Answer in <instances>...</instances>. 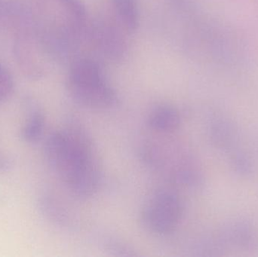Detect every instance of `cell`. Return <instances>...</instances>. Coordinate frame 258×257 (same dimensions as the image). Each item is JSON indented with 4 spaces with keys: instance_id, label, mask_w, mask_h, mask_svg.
Wrapping results in <instances>:
<instances>
[{
    "instance_id": "52a82bcc",
    "label": "cell",
    "mask_w": 258,
    "mask_h": 257,
    "mask_svg": "<svg viewBox=\"0 0 258 257\" xmlns=\"http://www.w3.org/2000/svg\"><path fill=\"white\" fill-rule=\"evenodd\" d=\"M118 23L124 30L135 32L140 24L138 0H111Z\"/></svg>"
},
{
    "instance_id": "8992f818",
    "label": "cell",
    "mask_w": 258,
    "mask_h": 257,
    "mask_svg": "<svg viewBox=\"0 0 258 257\" xmlns=\"http://www.w3.org/2000/svg\"><path fill=\"white\" fill-rule=\"evenodd\" d=\"M45 128V114L39 107H33L27 113L21 127V138L29 144L37 143L43 137Z\"/></svg>"
},
{
    "instance_id": "5b68a950",
    "label": "cell",
    "mask_w": 258,
    "mask_h": 257,
    "mask_svg": "<svg viewBox=\"0 0 258 257\" xmlns=\"http://www.w3.org/2000/svg\"><path fill=\"white\" fill-rule=\"evenodd\" d=\"M147 123L156 132L169 134L180 126V113L175 107L169 104H159L153 107L149 113Z\"/></svg>"
},
{
    "instance_id": "7a4b0ae2",
    "label": "cell",
    "mask_w": 258,
    "mask_h": 257,
    "mask_svg": "<svg viewBox=\"0 0 258 257\" xmlns=\"http://www.w3.org/2000/svg\"><path fill=\"white\" fill-rule=\"evenodd\" d=\"M68 89L76 103L91 110H107L117 102L116 91L99 63L87 57L73 61L68 72Z\"/></svg>"
},
{
    "instance_id": "6da1fadb",
    "label": "cell",
    "mask_w": 258,
    "mask_h": 257,
    "mask_svg": "<svg viewBox=\"0 0 258 257\" xmlns=\"http://www.w3.org/2000/svg\"><path fill=\"white\" fill-rule=\"evenodd\" d=\"M45 155L51 168L74 196L87 199L98 192L101 167L92 140L83 128L71 125L50 134Z\"/></svg>"
},
{
    "instance_id": "3957f363",
    "label": "cell",
    "mask_w": 258,
    "mask_h": 257,
    "mask_svg": "<svg viewBox=\"0 0 258 257\" xmlns=\"http://www.w3.org/2000/svg\"><path fill=\"white\" fill-rule=\"evenodd\" d=\"M183 214V202L179 195L171 190H159L143 208L141 220L149 232L166 235L177 229Z\"/></svg>"
},
{
    "instance_id": "8fae6325",
    "label": "cell",
    "mask_w": 258,
    "mask_h": 257,
    "mask_svg": "<svg viewBox=\"0 0 258 257\" xmlns=\"http://www.w3.org/2000/svg\"><path fill=\"white\" fill-rule=\"evenodd\" d=\"M172 2L180 7H185V6H188L189 0H172Z\"/></svg>"
},
{
    "instance_id": "ba28073f",
    "label": "cell",
    "mask_w": 258,
    "mask_h": 257,
    "mask_svg": "<svg viewBox=\"0 0 258 257\" xmlns=\"http://www.w3.org/2000/svg\"><path fill=\"white\" fill-rule=\"evenodd\" d=\"M15 89L13 77L9 69L0 63V104L9 99Z\"/></svg>"
},
{
    "instance_id": "277c9868",
    "label": "cell",
    "mask_w": 258,
    "mask_h": 257,
    "mask_svg": "<svg viewBox=\"0 0 258 257\" xmlns=\"http://www.w3.org/2000/svg\"><path fill=\"white\" fill-rule=\"evenodd\" d=\"M95 48L110 61H120L126 54L127 45L119 28L107 21H99L85 30Z\"/></svg>"
},
{
    "instance_id": "30bf717a",
    "label": "cell",
    "mask_w": 258,
    "mask_h": 257,
    "mask_svg": "<svg viewBox=\"0 0 258 257\" xmlns=\"http://www.w3.org/2000/svg\"><path fill=\"white\" fill-rule=\"evenodd\" d=\"M60 1L63 2L66 8L70 9H77L83 4L80 0H60Z\"/></svg>"
},
{
    "instance_id": "9c48e42d",
    "label": "cell",
    "mask_w": 258,
    "mask_h": 257,
    "mask_svg": "<svg viewBox=\"0 0 258 257\" xmlns=\"http://www.w3.org/2000/svg\"><path fill=\"white\" fill-rule=\"evenodd\" d=\"M103 246L107 251L114 253L118 256H135L134 250L128 244L122 242L120 240L113 237H106L103 241Z\"/></svg>"
}]
</instances>
